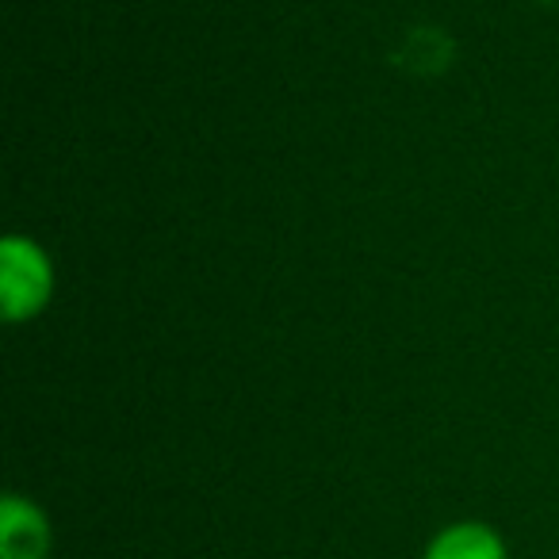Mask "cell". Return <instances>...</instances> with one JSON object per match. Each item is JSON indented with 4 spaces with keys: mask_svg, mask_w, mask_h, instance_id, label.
I'll list each match as a JSON object with an SVG mask.
<instances>
[{
    "mask_svg": "<svg viewBox=\"0 0 559 559\" xmlns=\"http://www.w3.org/2000/svg\"><path fill=\"white\" fill-rule=\"evenodd\" d=\"M55 276L50 261L32 238L9 234L0 246V311L9 322H24L39 314L50 299Z\"/></svg>",
    "mask_w": 559,
    "mask_h": 559,
    "instance_id": "1",
    "label": "cell"
},
{
    "mask_svg": "<svg viewBox=\"0 0 559 559\" xmlns=\"http://www.w3.org/2000/svg\"><path fill=\"white\" fill-rule=\"evenodd\" d=\"M55 528L39 502L24 495H4L0 502V559H50Z\"/></svg>",
    "mask_w": 559,
    "mask_h": 559,
    "instance_id": "2",
    "label": "cell"
},
{
    "mask_svg": "<svg viewBox=\"0 0 559 559\" xmlns=\"http://www.w3.org/2000/svg\"><path fill=\"white\" fill-rule=\"evenodd\" d=\"M421 559H510V548L487 521H452L441 533H433Z\"/></svg>",
    "mask_w": 559,
    "mask_h": 559,
    "instance_id": "3",
    "label": "cell"
}]
</instances>
